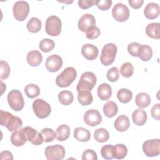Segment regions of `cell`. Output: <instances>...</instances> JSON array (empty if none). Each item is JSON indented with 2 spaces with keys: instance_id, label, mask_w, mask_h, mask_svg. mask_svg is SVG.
Here are the masks:
<instances>
[{
  "instance_id": "2",
  "label": "cell",
  "mask_w": 160,
  "mask_h": 160,
  "mask_svg": "<svg viewBox=\"0 0 160 160\" xmlns=\"http://www.w3.org/2000/svg\"><path fill=\"white\" fill-rule=\"evenodd\" d=\"M76 76V70L72 67H68L56 77V83L60 88H67L74 82Z\"/></svg>"
},
{
  "instance_id": "31",
  "label": "cell",
  "mask_w": 160,
  "mask_h": 160,
  "mask_svg": "<svg viewBox=\"0 0 160 160\" xmlns=\"http://www.w3.org/2000/svg\"><path fill=\"white\" fill-rule=\"evenodd\" d=\"M109 138L108 131L103 128L96 129L94 132V138L98 142H106Z\"/></svg>"
},
{
  "instance_id": "48",
  "label": "cell",
  "mask_w": 160,
  "mask_h": 160,
  "mask_svg": "<svg viewBox=\"0 0 160 160\" xmlns=\"http://www.w3.org/2000/svg\"><path fill=\"white\" fill-rule=\"evenodd\" d=\"M144 2L143 0H129L128 3L130 6L134 9L140 8Z\"/></svg>"
},
{
  "instance_id": "3",
  "label": "cell",
  "mask_w": 160,
  "mask_h": 160,
  "mask_svg": "<svg viewBox=\"0 0 160 160\" xmlns=\"http://www.w3.org/2000/svg\"><path fill=\"white\" fill-rule=\"evenodd\" d=\"M97 82L95 74L90 71H87L82 74L80 79L77 84L76 90L78 92L81 91H91Z\"/></svg>"
},
{
  "instance_id": "6",
  "label": "cell",
  "mask_w": 160,
  "mask_h": 160,
  "mask_svg": "<svg viewBox=\"0 0 160 160\" xmlns=\"http://www.w3.org/2000/svg\"><path fill=\"white\" fill-rule=\"evenodd\" d=\"M8 102L10 108L15 111L22 110L24 106V100L21 92L18 89L11 90L7 96Z\"/></svg>"
},
{
  "instance_id": "18",
  "label": "cell",
  "mask_w": 160,
  "mask_h": 160,
  "mask_svg": "<svg viewBox=\"0 0 160 160\" xmlns=\"http://www.w3.org/2000/svg\"><path fill=\"white\" fill-rule=\"evenodd\" d=\"M130 126V122L128 117L126 115H120L114 122V126L116 130L119 132L127 131Z\"/></svg>"
},
{
  "instance_id": "29",
  "label": "cell",
  "mask_w": 160,
  "mask_h": 160,
  "mask_svg": "<svg viewBox=\"0 0 160 160\" xmlns=\"http://www.w3.org/2000/svg\"><path fill=\"white\" fill-rule=\"evenodd\" d=\"M41 26L42 24L41 20L35 17L31 18L26 24L28 30L32 33L38 32L41 30Z\"/></svg>"
},
{
  "instance_id": "1",
  "label": "cell",
  "mask_w": 160,
  "mask_h": 160,
  "mask_svg": "<svg viewBox=\"0 0 160 160\" xmlns=\"http://www.w3.org/2000/svg\"><path fill=\"white\" fill-rule=\"evenodd\" d=\"M0 124L2 126H6L9 131L12 132L22 127V121L19 117L13 116L9 112L1 110Z\"/></svg>"
},
{
  "instance_id": "38",
  "label": "cell",
  "mask_w": 160,
  "mask_h": 160,
  "mask_svg": "<svg viewBox=\"0 0 160 160\" xmlns=\"http://www.w3.org/2000/svg\"><path fill=\"white\" fill-rule=\"evenodd\" d=\"M11 143L17 147H20L23 146L26 141L23 139L20 132L19 129H18L12 132V134L11 136Z\"/></svg>"
},
{
  "instance_id": "49",
  "label": "cell",
  "mask_w": 160,
  "mask_h": 160,
  "mask_svg": "<svg viewBox=\"0 0 160 160\" xmlns=\"http://www.w3.org/2000/svg\"><path fill=\"white\" fill-rule=\"evenodd\" d=\"M0 159H13V156L11 152L9 151H2L0 154Z\"/></svg>"
},
{
  "instance_id": "47",
  "label": "cell",
  "mask_w": 160,
  "mask_h": 160,
  "mask_svg": "<svg viewBox=\"0 0 160 160\" xmlns=\"http://www.w3.org/2000/svg\"><path fill=\"white\" fill-rule=\"evenodd\" d=\"M151 114L152 117L158 120H160V104L158 103L154 104L151 109Z\"/></svg>"
},
{
  "instance_id": "4",
  "label": "cell",
  "mask_w": 160,
  "mask_h": 160,
  "mask_svg": "<svg viewBox=\"0 0 160 160\" xmlns=\"http://www.w3.org/2000/svg\"><path fill=\"white\" fill-rule=\"evenodd\" d=\"M19 131L23 139L26 142L29 141L36 146L40 145L44 142L41 133L30 126H26L20 129Z\"/></svg>"
},
{
  "instance_id": "50",
  "label": "cell",
  "mask_w": 160,
  "mask_h": 160,
  "mask_svg": "<svg viewBox=\"0 0 160 160\" xmlns=\"http://www.w3.org/2000/svg\"><path fill=\"white\" fill-rule=\"evenodd\" d=\"M1 90H2L1 94H2V93L4 92V91H6V84H4L2 81H1Z\"/></svg>"
},
{
  "instance_id": "9",
  "label": "cell",
  "mask_w": 160,
  "mask_h": 160,
  "mask_svg": "<svg viewBox=\"0 0 160 160\" xmlns=\"http://www.w3.org/2000/svg\"><path fill=\"white\" fill-rule=\"evenodd\" d=\"M12 12L14 18L18 21H24L29 12V5L28 2L19 1L14 3L12 8Z\"/></svg>"
},
{
  "instance_id": "20",
  "label": "cell",
  "mask_w": 160,
  "mask_h": 160,
  "mask_svg": "<svg viewBox=\"0 0 160 160\" xmlns=\"http://www.w3.org/2000/svg\"><path fill=\"white\" fill-rule=\"evenodd\" d=\"M147 119V113L144 110L141 109H137L132 112V119L134 124L137 126H141L144 125L146 122Z\"/></svg>"
},
{
  "instance_id": "30",
  "label": "cell",
  "mask_w": 160,
  "mask_h": 160,
  "mask_svg": "<svg viewBox=\"0 0 160 160\" xmlns=\"http://www.w3.org/2000/svg\"><path fill=\"white\" fill-rule=\"evenodd\" d=\"M58 99L62 105L68 106L72 102L74 96L69 91H62L58 94Z\"/></svg>"
},
{
  "instance_id": "33",
  "label": "cell",
  "mask_w": 160,
  "mask_h": 160,
  "mask_svg": "<svg viewBox=\"0 0 160 160\" xmlns=\"http://www.w3.org/2000/svg\"><path fill=\"white\" fill-rule=\"evenodd\" d=\"M26 95L30 99H33L39 96L40 89L39 86L35 84H28L24 88Z\"/></svg>"
},
{
  "instance_id": "32",
  "label": "cell",
  "mask_w": 160,
  "mask_h": 160,
  "mask_svg": "<svg viewBox=\"0 0 160 160\" xmlns=\"http://www.w3.org/2000/svg\"><path fill=\"white\" fill-rule=\"evenodd\" d=\"M117 98L119 102L126 104L129 102L132 99V93L129 89L122 88L118 91Z\"/></svg>"
},
{
  "instance_id": "37",
  "label": "cell",
  "mask_w": 160,
  "mask_h": 160,
  "mask_svg": "<svg viewBox=\"0 0 160 160\" xmlns=\"http://www.w3.org/2000/svg\"><path fill=\"white\" fill-rule=\"evenodd\" d=\"M120 72L124 78H129L131 77L134 73V67L132 63L129 62L123 63L120 68Z\"/></svg>"
},
{
  "instance_id": "21",
  "label": "cell",
  "mask_w": 160,
  "mask_h": 160,
  "mask_svg": "<svg viewBox=\"0 0 160 160\" xmlns=\"http://www.w3.org/2000/svg\"><path fill=\"white\" fill-rule=\"evenodd\" d=\"M97 93L99 98L102 101L108 100L112 95V88L107 83L100 84L97 89Z\"/></svg>"
},
{
  "instance_id": "16",
  "label": "cell",
  "mask_w": 160,
  "mask_h": 160,
  "mask_svg": "<svg viewBox=\"0 0 160 160\" xmlns=\"http://www.w3.org/2000/svg\"><path fill=\"white\" fill-rule=\"evenodd\" d=\"M95 18L91 14H85L81 16L78 21V28L82 32L86 31L91 26H95Z\"/></svg>"
},
{
  "instance_id": "22",
  "label": "cell",
  "mask_w": 160,
  "mask_h": 160,
  "mask_svg": "<svg viewBox=\"0 0 160 160\" xmlns=\"http://www.w3.org/2000/svg\"><path fill=\"white\" fill-rule=\"evenodd\" d=\"M74 138L80 142H88L90 140L91 133L87 129L78 127L74 130Z\"/></svg>"
},
{
  "instance_id": "12",
  "label": "cell",
  "mask_w": 160,
  "mask_h": 160,
  "mask_svg": "<svg viewBox=\"0 0 160 160\" xmlns=\"http://www.w3.org/2000/svg\"><path fill=\"white\" fill-rule=\"evenodd\" d=\"M113 18L119 22H124L129 17V10L127 6L122 3H117L112 9Z\"/></svg>"
},
{
  "instance_id": "43",
  "label": "cell",
  "mask_w": 160,
  "mask_h": 160,
  "mask_svg": "<svg viewBox=\"0 0 160 160\" xmlns=\"http://www.w3.org/2000/svg\"><path fill=\"white\" fill-rule=\"evenodd\" d=\"M140 46V44L136 42L129 44L128 46V51L129 54L133 57H138V52Z\"/></svg>"
},
{
  "instance_id": "39",
  "label": "cell",
  "mask_w": 160,
  "mask_h": 160,
  "mask_svg": "<svg viewBox=\"0 0 160 160\" xmlns=\"http://www.w3.org/2000/svg\"><path fill=\"white\" fill-rule=\"evenodd\" d=\"M41 133L43 137L44 142H51L56 138V132L52 129L51 128H44L41 130Z\"/></svg>"
},
{
  "instance_id": "42",
  "label": "cell",
  "mask_w": 160,
  "mask_h": 160,
  "mask_svg": "<svg viewBox=\"0 0 160 160\" xmlns=\"http://www.w3.org/2000/svg\"><path fill=\"white\" fill-rule=\"evenodd\" d=\"M107 79L111 82H116L119 79V70L116 67H112L110 68L106 74Z\"/></svg>"
},
{
  "instance_id": "36",
  "label": "cell",
  "mask_w": 160,
  "mask_h": 160,
  "mask_svg": "<svg viewBox=\"0 0 160 160\" xmlns=\"http://www.w3.org/2000/svg\"><path fill=\"white\" fill-rule=\"evenodd\" d=\"M128 154L127 147L122 144H118L114 146V158L118 159H124Z\"/></svg>"
},
{
  "instance_id": "40",
  "label": "cell",
  "mask_w": 160,
  "mask_h": 160,
  "mask_svg": "<svg viewBox=\"0 0 160 160\" xmlns=\"http://www.w3.org/2000/svg\"><path fill=\"white\" fill-rule=\"evenodd\" d=\"M101 34L100 29L96 26L89 27L86 31V36L89 39H95Z\"/></svg>"
},
{
  "instance_id": "44",
  "label": "cell",
  "mask_w": 160,
  "mask_h": 160,
  "mask_svg": "<svg viewBox=\"0 0 160 160\" xmlns=\"http://www.w3.org/2000/svg\"><path fill=\"white\" fill-rule=\"evenodd\" d=\"M112 1L111 0H100V1H95L96 6L102 11H107L108 10L111 5Z\"/></svg>"
},
{
  "instance_id": "45",
  "label": "cell",
  "mask_w": 160,
  "mask_h": 160,
  "mask_svg": "<svg viewBox=\"0 0 160 160\" xmlns=\"http://www.w3.org/2000/svg\"><path fill=\"white\" fill-rule=\"evenodd\" d=\"M82 160H97L98 156L96 152L92 149H86L82 154Z\"/></svg>"
},
{
  "instance_id": "13",
  "label": "cell",
  "mask_w": 160,
  "mask_h": 160,
  "mask_svg": "<svg viewBox=\"0 0 160 160\" xmlns=\"http://www.w3.org/2000/svg\"><path fill=\"white\" fill-rule=\"evenodd\" d=\"M84 121L89 126H96L102 121V116L100 112L96 109H89L84 114Z\"/></svg>"
},
{
  "instance_id": "28",
  "label": "cell",
  "mask_w": 160,
  "mask_h": 160,
  "mask_svg": "<svg viewBox=\"0 0 160 160\" xmlns=\"http://www.w3.org/2000/svg\"><path fill=\"white\" fill-rule=\"evenodd\" d=\"M152 56V48L146 44H141L139 52L138 57L143 61H149Z\"/></svg>"
},
{
  "instance_id": "24",
  "label": "cell",
  "mask_w": 160,
  "mask_h": 160,
  "mask_svg": "<svg viewBox=\"0 0 160 160\" xmlns=\"http://www.w3.org/2000/svg\"><path fill=\"white\" fill-rule=\"evenodd\" d=\"M118 112V107L114 101H108L103 106V112L107 118H113L117 114Z\"/></svg>"
},
{
  "instance_id": "46",
  "label": "cell",
  "mask_w": 160,
  "mask_h": 160,
  "mask_svg": "<svg viewBox=\"0 0 160 160\" xmlns=\"http://www.w3.org/2000/svg\"><path fill=\"white\" fill-rule=\"evenodd\" d=\"M95 4V1L94 0H79L78 5L79 7L82 9H87L92 7Z\"/></svg>"
},
{
  "instance_id": "27",
  "label": "cell",
  "mask_w": 160,
  "mask_h": 160,
  "mask_svg": "<svg viewBox=\"0 0 160 160\" xmlns=\"http://www.w3.org/2000/svg\"><path fill=\"white\" fill-rule=\"evenodd\" d=\"M78 100L81 105L88 106L92 103L93 101V97L91 91H81L78 92Z\"/></svg>"
},
{
  "instance_id": "14",
  "label": "cell",
  "mask_w": 160,
  "mask_h": 160,
  "mask_svg": "<svg viewBox=\"0 0 160 160\" xmlns=\"http://www.w3.org/2000/svg\"><path fill=\"white\" fill-rule=\"evenodd\" d=\"M62 66V59L58 54L49 56L46 60L45 66L46 69L51 72L58 71Z\"/></svg>"
},
{
  "instance_id": "11",
  "label": "cell",
  "mask_w": 160,
  "mask_h": 160,
  "mask_svg": "<svg viewBox=\"0 0 160 160\" xmlns=\"http://www.w3.org/2000/svg\"><path fill=\"white\" fill-rule=\"evenodd\" d=\"M44 153L48 160H61L64 158L66 151L62 146L56 144L47 146Z\"/></svg>"
},
{
  "instance_id": "15",
  "label": "cell",
  "mask_w": 160,
  "mask_h": 160,
  "mask_svg": "<svg viewBox=\"0 0 160 160\" xmlns=\"http://www.w3.org/2000/svg\"><path fill=\"white\" fill-rule=\"evenodd\" d=\"M98 48L91 44H86L82 46L81 48V54L82 56L89 61L94 60L97 58L98 56Z\"/></svg>"
},
{
  "instance_id": "10",
  "label": "cell",
  "mask_w": 160,
  "mask_h": 160,
  "mask_svg": "<svg viewBox=\"0 0 160 160\" xmlns=\"http://www.w3.org/2000/svg\"><path fill=\"white\" fill-rule=\"evenodd\" d=\"M142 151L148 157H155L160 154L159 139H149L142 144Z\"/></svg>"
},
{
  "instance_id": "5",
  "label": "cell",
  "mask_w": 160,
  "mask_h": 160,
  "mask_svg": "<svg viewBox=\"0 0 160 160\" xmlns=\"http://www.w3.org/2000/svg\"><path fill=\"white\" fill-rule=\"evenodd\" d=\"M118 52L117 46L113 43H108L104 46L100 56V61L104 66H109L114 62Z\"/></svg>"
},
{
  "instance_id": "25",
  "label": "cell",
  "mask_w": 160,
  "mask_h": 160,
  "mask_svg": "<svg viewBox=\"0 0 160 160\" xmlns=\"http://www.w3.org/2000/svg\"><path fill=\"white\" fill-rule=\"evenodd\" d=\"M160 24L159 22H153L149 24L146 28V33L148 37L159 39L160 38L159 34Z\"/></svg>"
},
{
  "instance_id": "19",
  "label": "cell",
  "mask_w": 160,
  "mask_h": 160,
  "mask_svg": "<svg viewBox=\"0 0 160 160\" xmlns=\"http://www.w3.org/2000/svg\"><path fill=\"white\" fill-rule=\"evenodd\" d=\"M26 61L30 66L36 67L41 63L42 61V56L38 51H31L27 54Z\"/></svg>"
},
{
  "instance_id": "17",
  "label": "cell",
  "mask_w": 160,
  "mask_h": 160,
  "mask_svg": "<svg viewBox=\"0 0 160 160\" xmlns=\"http://www.w3.org/2000/svg\"><path fill=\"white\" fill-rule=\"evenodd\" d=\"M160 8L158 4L155 2L148 3L144 9L145 17L149 19H154L159 16Z\"/></svg>"
},
{
  "instance_id": "41",
  "label": "cell",
  "mask_w": 160,
  "mask_h": 160,
  "mask_svg": "<svg viewBox=\"0 0 160 160\" xmlns=\"http://www.w3.org/2000/svg\"><path fill=\"white\" fill-rule=\"evenodd\" d=\"M0 78L1 79H7L10 74V67L8 63L4 61H0Z\"/></svg>"
},
{
  "instance_id": "35",
  "label": "cell",
  "mask_w": 160,
  "mask_h": 160,
  "mask_svg": "<svg viewBox=\"0 0 160 160\" xmlns=\"http://www.w3.org/2000/svg\"><path fill=\"white\" fill-rule=\"evenodd\" d=\"M55 46V43L53 40L45 38L42 39L39 44V48L40 50H41L44 52H48L52 51Z\"/></svg>"
},
{
  "instance_id": "26",
  "label": "cell",
  "mask_w": 160,
  "mask_h": 160,
  "mask_svg": "<svg viewBox=\"0 0 160 160\" xmlns=\"http://www.w3.org/2000/svg\"><path fill=\"white\" fill-rule=\"evenodd\" d=\"M135 103L139 108H147L151 103V98L146 92L138 93L135 98Z\"/></svg>"
},
{
  "instance_id": "34",
  "label": "cell",
  "mask_w": 160,
  "mask_h": 160,
  "mask_svg": "<svg viewBox=\"0 0 160 160\" xmlns=\"http://www.w3.org/2000/svg\"><path fill=\"white\" fill-rule=\"evenodd\" d=\"M101 154L105 159H112L114 158V146L106 144L103 146L101 149Z\"/></svg>"
},
{
  "instance_id": "23",
  "label": "cell",
  "mask_w": 160,
  "mask_h": 160,
  "mask_svg": "<svg viewBox=\"0 0 160 160\" xmlns=\"http://www.w3.org/2000/svg\"><path fill=\"white\" fill-rule=\"evenodd\" d=\"M70 135V128L66 124H61L58 127L56 131V138L59 141L67 140Z\"/></svg>"
},
{
  "instance_id": "7",
  "label": "cell",
  "mask_w": 160,
  "mask_h": 160,
  "mask_svg": "<svg viewBox=\"0 0 160 160\" xmlns=\"http://www.w3.org/2000/svg\"><path fill=\"white\" fill-rule=\"evenodd\" d=\"M62 22L60 18L56 16H51L46 21L45 31L51 36H57L61 32Z\"/></svg>"
},
{
  "instance_id": "8",
  "label": "cell",
  "mask_w": 160,
  "mask_h": 160,
  "mask_svg": "<svg viewBox=\"0 0 160 160\" xmlns=\"http://www.w3.org/2000/svg\"><path fill=\"white\" fill-rule=\"evenodd\" d=\"M32 109L36 116L40 119L48 117L51 112V108L49 103L42 99H37L32 103Z\"/></svg>"
}]
</instances>
